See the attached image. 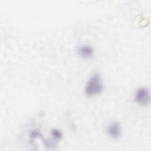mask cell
Segmentation results:
<instances>
[{
    "label": "cell",
    "mask_w": 151,
    "mask_h": 151,
    "mask_svg": "<svg viewBox=\"0 0 151 151\" xmlns=\"http://www.w3.org/2000/svg\"><path fill=\"white\" fill-rule=\"evenodd\" d=\"M103 89L102 80L99 73H94L87 81L85 87V93L91 97L101 93Z\"/></svg>",
    "instance_id": "1"
},
{
    "label": "cell",
    "mask_w": 151,
    "mask_h": 151,
    "mask_svg": "<svg viewBox=\"0 0 151 151\" xmlns=\"http://www.w3.org/2000/svg\"><path fill=\"white\" fill-rule=\"evenodd\" d=\"M136 101L141 106H146L150 103V95L149 90L146 87L138 88L134 94Z\"/></svg>",
    "instance_id": "2"
},
{
    "label": "cell",
    "mask_w": 151,
    "mask_h": 151,
    "mask_svg": "<svg viewBox=\"0 0 151 151\" xmlns=\"http://www.w3.org/2000/svg\"><path fill=\"white\" fill-rule=\"evenodd\" d=\"M107 134L113 139H117L121 133L120 124L117 122L111 123L107 128Z\"/></svg>",
    "instance_id": "3"
},
{
    "label": "cell",
    "mask_w": 151,
    "mask_h": 151,
    "mask_svg": "<svg viewBox=\"0 0 151 151\" xmlns=\"http://www.w3.org/2000/svg\"><path fill=\"white\" fill-rule=\"evenodd\" d=\"M77 51L78 54L81 57L83 58H88L91 57L93 55L94 52V50L91 46L87 44H84V45H80L78 48Z\"/></svg>",
    "instance_id": "4"
},
{
    "label": "cell",
    "mask_w": 151,
    "mask_h": 151,
    "mask_svg": "<svg viewBox=\"0 0 151 151\" xmlns=\"http://www.w3.org/2000/svg\"><path fill=\"white\" fill-rule=\"evenodd\" d=\"M51 136L54 139L59 140L62 137V133L58 129H53L51 131Z\"/></svg>",
    "instance_id": "5"
}]
</instances>
